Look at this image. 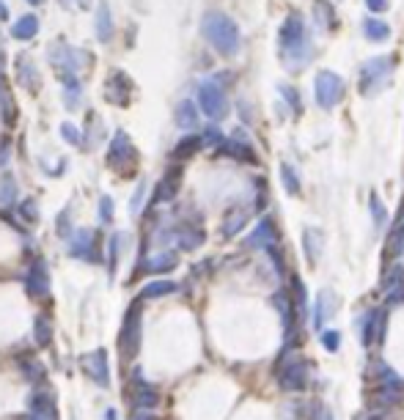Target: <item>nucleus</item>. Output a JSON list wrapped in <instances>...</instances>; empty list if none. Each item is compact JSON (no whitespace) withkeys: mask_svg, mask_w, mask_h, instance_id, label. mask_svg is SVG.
Wrapping results in <instances>:
<instances>
[{"mask_svg":"<svg viewBox=\"0 0 404 420\" xmlns=\"http://www.w3.org/2000/svg\"><path fill=\"white\" fill-rule=\"evenodd\" d=\"M201 33L207 36V42L212 44L217 52L223 55H234L242 44V36H239V28L231 17L220 14V11H209L204 20H201Z\"/></svg>","mask_w":404,"mask_h":420,"instance_id":"1","label":"nucleus"},{"mask_svg":"<svg viewBox=\"0 0 404 420\" xmlns=\"http://www.w3.org/2000/svg\"><path fill=\"white\" fill-rule=\"evenodd\" d=\"M280 55L286 58V66H302L311 55V42L300 14H292L280 28Z\"/></svg>","mask_w":404,"mask_h":420,"instance_id":"2","label":"nucleus"},{"mask_svg":"<svg viewBox=\"0 0 404 420\" xmlns=\"http://www.w3.org/2000/svg\"><path fill=\"white\" fill-rule=\"evenodd\" d=\"M314 96H317V102L324 110L336 107L341 102V96H344V80H341L336 72L322 69L320 74H317V80H314Z\"/></svg>","mask_w":404,"mask_h":420,"instance_id":"3","label":"nucleus"},{"mask_svg":"<svg viewBox=\"0 0 404 420\" xmlns=\"http://www.w3.org/2000/svg\"><path fill=\"white\" fill-rule=\"evenodd\" d=\"M377 374V393H380V404H396L404 396V379L385 363L374 365Z\"/></svg>","mask_w":404,"mask_h":420,"instance_id":"4","label":"nucleus"},{"mask_svg":"<svg viewBox=\"0 0 404 420\" xmlns=\"http://www.w3.org/2000/svg\"><path fill=\"white\" fill-rule=\"evenodd\" d=\"M278 385L283 393H302L308 387V363L305 360H289L278 368Z\"/></svg>","mask_w":404,"mask_h":420,"instance_id":"5","label":"nucleus"},{"mask_svg":"<svg viewBox=\"0 0 404 420\" xmlns=\"http://www.w3.org/2000/svg\"><path fill=\"white\" fill-rule=\"evenodd\" d=\"M391 69H393V58H391V55L371 58V61L363 63V69H361V91L363 94H371L374 88H380V83L388 80Z\"/></svg>","mask_w":404,"mask_h":420,"instance_id":"6","label":"nucleus"},{"mask_svg":"<svg viewBox=\"0 0 404 420\" xmlns=\"http://www.w3.org/2000/svg\"><path fill=\"white\" fill-rule=\"evenodd\" d=\"M198 102H201V110L209 116V118H223L226 116V94H223V88L214 83V80H207V83H201L198 88Z\"/></svg>","mask_w":404,"mask_h":420,"instance_id":"7","label":"nucleus"},{"mask_svg":"<svg viewBox=\"0 0 404 420\" xmlns=\"http://www.w3.org/2000/svg\"><path fill=\"white\" fill-rule=\"evenodd\" d=\"M339 311V297L333 294V292H327V289H322L317 299H314V327L320 330L322 324L330 319V316Z\"/></svg>","mask_w":404,"mask_h":420,"instance_id":"8","label":"nucleus"},{"mask_svg":"<svg viewBox=\"0 0 404 420\" xmlns=\"http://www.w3.org/2000/svg\"><path fill=\"white\" fill-rule=\"evenodd\" d=\"M380 316L383 311H366V314L355 321V327H358V333H361V343L363 346H371V343H377V333H380Z\"/></svg>","mask_w":404,"mask_h":420,"instance_id":"9","label":"nucleus"},{"mask_svg":"<svg viewBox=\"0 0 404 420\" xmlns=\"http://www.w3.org/2000/svg\"><path fill=\"white\" fill-rule=\"evenodd\" d=\"M39 33V20L33 17V14H22L20 20L11 25V36L17 39V42H28V39H33Z\"/></svg>","mask_w":404,"mask_h":420,"instance_id":"10","label":"nucleus"},{"mask_svg":"<svg viewBox=\"0 0 404 420\" xmlns=\"http://www.w3.org/2000/svg\"><path fill=\"white\" fill-rule=\"evenodd\" d=\"M248 245L251 248H264V250H270L273 245H275V228L264 220V223H258V228L251 233V239H248Z\"/></svg>","mask_w":404,"mask_h":420,"instance_id":"11","label":"nucleus"},{"mask_svg":"<svg viewBox=\"0 0 404 420\" xmlns=\"http://www.w3.org/2000/svg\"><path fill=\"white\" fill-rule=\"evenodd\" d=\"M110 36H113V17H110L107 3H99L97 6V39L99 42H110Z\"/></svg>","mask_w":404,"mask_h":420,"instance_id":"12","label":"nucleus"},{"mask_svg":"<svg viewBox=\"0 0 404 420\" xmlns=\"http://www.w3.org/2000/svg\"><path fill=\"white\" fill-rule=\"evenodd\" d=\"M302 245H305V258H308V264H317V258H320V253H322V231L305 228Z\"/></svg>","mask_w":404,"mask_h":420,"instance_id":"13","label":"nucleus"},{"mask_svg":"<svg viewBox=\"0 0 404 420\" xmlns=\"http://www.w3.org/2000/svg\"><path fill=\"white\" fill-rule=\"evenodd\" d=\"M363 31H366V36L371 39V42H383L391 36V28H388V22L377 20V17H368V20L363 22Z\"/></svg>","mask_w":404,"mask_h":420,"instance_id":"14","label":"nucleus"},{"mask_svg":"<svg viewBox=\"0 0 404 420\" xmlns=\"http://www.w3.org/2000/svg\"><path fill=\"white\" fill-rule=\"evenodd\" d=\"M404 253V223H399L393 233H391V239H388V245H385V255L393 261V258H402Z\"/></svg>","mask_w":404,"mask_h":420,"instance_id":"15","label":"nucleus"},{"mask_svg":"<svg viewBox=\"0 0 404 420\" xmlns=\"http://www.w3.org/2000/svg\"><path fill=\"white\" fill-rule=\"evenodd\" d=\"M280 179H283V187H286V192H292V195H300L302 184H300L297 170L292 168L289 162H283V165H280Z\"/></svg>","mask_w":404,"mask_h":420,"instance_id":"16","label":"nucleus"},{"mask_svg":"<svg viewBox=\"0 0 404 420\" xmlns=\"http://www.w3.org/2000/svg\"><path fill=\"white\" fill-rule=\"evenodd\" d=\"M176 121L179 126H185V129H190V126L198 124V113H195V105L192 102H182L179 110H176Z\"/></svg>","mask_w":404,"mask_h":420,"instance_id":"17","label":"nucleus"},{"mask_svg":"<svg viewBox=\"0 0 404 420\" xmlns=\"http://www.w3.org/2000/svg\"><path fill=\"white\" fill-rule=\"evenodd\" d=\"M292 302H295V308H297L300 314H305L308 292H305V286H302V280H300L297 275H292Z\"/></svg>","mask_w":404,"mask_h":420,"instance_id":"18","label":"nucleus"},{"mask_svg":"<svg viewBox=\"0 0 404 420\" xmlns=\"http://www.w3.org/2000/svg\"><path fill=\"white\" fill-rule=\"evenodd\" d=\"M368 206H371V220H374V226H385V223H388V211H385L383 201H380L377 195H371Z\"/></svg>","mask_w":404,"mask_h":420,"instance_id":"19","label":"nucleus"},{"mask_svg":"<svg viewBox=\"0 0 404 420\" xmlns=\"http://www.w3.org/2000/svg\"><path fill=\"white\" fill-rule=\"evenodd\" d=\"M245 220H248V217H245V211H242V209L231 211V220H229V223H223V233H226V236L236 233L239 228H242V226H245Z\"/></svg>","mask_w":404,"mask_h":420,"instance_id":"20","label":"nucleus"},{"mask_svg":"<svg viewBox=\"0 0 404 420\" xmlns=\"http://www.w3.org/2000/svg\"><path fill=\"white\" fill-rule=\"evenodd\" d=\"M322 346H324L327 352H339V346H341L339 330H324V333H322Z\"/></svg>","mask_w":404,"mask_h":420,"instance_id":"21","label":"nucleus"},{"mask_svg":"<svg viewBox=\"0 0 404 420\" xmlns=\"http://www.w3.org/2000/svg\"><path fill=\"white\" fill-rule=\"evenodd\" d=\"M366 3H368L371 11H385L388 9V0H366Z\"/></svg>","mask_w":404,"mask_h":420,"instance_id":"22","label":"nucleus"},{"mask_svg":"<svg viewBox=\"0 0 404 420\" xmlns=\"http://www.w3.org/2000/svg\"><path fill=\"white\" fill-rule=\"evenodd\" d=\"M6 14H9V9H6V3H3V0H0V20H3V17H6Z\"/></svg>","mask_w":404,"mask_h":420,"instance_id":"23","label":"nucleus"},{"mask_svg":"<svg viewBox=\"0 0 404 420\" xmlns=\"http://www.w3.org/2000/svg\"><path fill=\"white\" fill-rule=\"evenodd\" d=\"M322 420H333V415H330V412H327L324 407H322Z\"/></svg>","mask_w":404,"mask_h":420,"instance_id":"24","label":"nucleus"},{"mask_svg":"<svg viewBox=\"0 0 404 420\" xmlns=\"http://www.w3.org/2000/svg\"><path fill=\"white\" fill-rule=\"evenodd\" d=\"M64 3H83V0H64Z\"/></svg>","mask_w":404,"mask_h":420,"instance_id":"25","label":"nucleus"},{"mask_svg":"<svg viewBox=\"0 0 404 420\" xmlns=\"http://www.w3.org/2000/svg\"><path fill=\"white\" fill-rule=\"evenodd\" d=\"M361 420H380V418H361Z\"/></svg>","mask_w":404,"mask_h":420,"instance_id":"26","label":"nucleus"},{"mask_svg":"<svg viewBox=\"0 0 404 420\" xmlns=\"http://www.w3.org/2000/svg\"><path fill=\"white\" fill-rule=\"evenodd\" d=\"M28 3H42V0H28Z\"/></svg>","mask_w":404,"mask_h":420,"instance_id":"27","label":"nucleus"}]
</instances>
